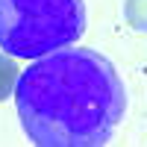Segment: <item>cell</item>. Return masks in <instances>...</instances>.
I'll return each mask as SVG.
<instances>
[{
  "label": "cell",
  "instance_id": "1",
  "mask_svg": "<svg viewBox=\"0 0 147 147\" xmlns=\"http://www.w3.org/2000/svg\"><path fill=\"white\" fill-rule=\"evenodd\" d=\"M15 106L32 144L103 147L124 121L127 88L112 59L68 44L21 71Z\"/></svg>",
  "mask_w": 147,
  "mask_h": 147
},
{
  "label": "cell",
  "instance_id": "2",
  "mask_svg": "<svg viewBox=\"0 0 147 147\" xmlns=\"http://www.w3.org/2000/svg\"><path fill=\"white\" fill-rule=\"evenodd\" d=\"M85 24V0H0V50L38 59L77 44Z\"/></svg>",
  "mask_w": 147,
  "mask_h": 147
},
{
  "label": "cell",
  "instance_id": "3",
  "mask_svg": "<svg viewBox=\"0 0 147 147\" xmlns=\"http://www.w3.org/2000/svg\"><path fill=\"white\" fill-rule=\"evenodd\" d=\"M18 77H21V71H18V62H15V56H9V53H0V103H3L6 97H12V94H15Z\"/></svg>",
  "mask_w": 147,
  "mask_h": 147
},
{
  "label": "cell",
  "instance_id": "4",
  "mask_svg": "<svg viewBox=\"0 0 147 147\" xmlns=\"http://www.w3.org/2000/svg\"><path fill=\"white\" fill-rule=\"evenodd\" d=\"M124 21L129 30L147 35V0H124Z\"/></svg>",
  "mask_w": 147,
  "mask_h": 147
}]
</instances>
